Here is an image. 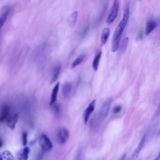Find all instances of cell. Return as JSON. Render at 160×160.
I'll return each mask as SVG.
<instances>
[{"instance_id":"1","label":"cell","mask_w":160,"mask_h":160,"mask_svg":"<svg viewBox=\"0 0 160 160\" xmlns=\"http://www.w3.org/2000/svg\"><path fill=\"white\" fill-rule=\"evenodd\" d=\"M129 14H130L129 8L128 5H126L124 9L122 18L120 21V22H119L114 32V36H113V39L112 42V47H111V50L112 52H116L119 48L121 38L124 32V30L128 22Z\"/></svg>"},{"instance_id":"2","label":"cell","mask_w":160,"mask_h":160,"mask_svg":"<svg viewBox=\"0 0 160 160\" xmlns=\"http://www.w3.org/2000/svg\"><path fill=\"white\" fill-rule=\"evenodd\" d=\"M119 9V0H114L111 11L106 18V23L107 24H112L115 19H116Z\"/></svg>"},{"instance_id":"3","label":"cell","mask_w":160,"mask_h":160,"mask_svg":"<svg viewBox=\"0 0 160 160\" xmlns=\"http://www.w3.org/2000/svg\"><path fill=\"white\" fill-rule=\"evenodd\" d=\"M38 141L42 151L44 152H48L52 148V144L51 140L45 134H41L39 136Z\"/></svg>"},{"instance_id":"4","label":"cell","mask_w":160,"mask_h":160,"mask_svg":"<svg viewBox=\"0 0 160 160\" xmlns=\"http://www.w3.org/2000/svg\"><path fill=\"white\" fill-rule=\"evenodd\" d=\"M112 101V98H109L103 102L99 111V116L101 119H104L107 117L109 113V111Z\"/></svg>"},{"instance_id":"5","label":"cell","mask_w":160,"mask_h":160,"mask_svg":"<svg viewBox=\"0 0 160 160\" xmlns=\"http://www.w3.org/2000/svg\"><path fill=\"white\" fill-rule=\"evenodd\" d=\"M95 102H96V99H94L89 104L88 106L86 109H85L84 114H83V118H84V124H86L87 122H88V120L89 119V117L91 114V113L94 111V108H95Z\"/></svg>"},{"instance_id":"6","label":"cell","mask_w":160,"mask_h":160,"mask_svg":"<svg viewBox=\"0 0 160 160\" xmlns=\"http://www.w3.org/2000/svg\"><path fill=\"white\" fill-rule=\"evenodd\" d=\"M69 137V132L68 129L65 128L60 129L58 133V141L61 144H64L68 140Z\"/></svg>"},{"instance_id":"7","label":"cell","mask_w":160,"mask_h":160,"mask_svg":"<svg viewBox=\"0 0 160 160\" xmlns=\"http://www.w3.org/2000/svg\"><path fill=\"white\" fill-rule=\"evenodd\" d=\"M145 140H146V134H144L142 137V138L140 140V141H139L138 145L137 146L136 148L133 151V152L131 155V160H135L138 157L140 152L141 151L142 149L144 147V143H145Z\"/></svg>"},{"instance_id":"8","label":"cell","mask_w":160,"mask_h":160,"mask_svg":"<svg viewBox=\"0 0 160 160\" xmlns=\"http://www.w3.org/2000/svg\"><path fill=\"white\" fill-rule=\"evenodd\" d=\"M19 116L17 114H14L12 115L8 116V118L6 119V124L7 126L11 129L14 130L16 127V124L18 122Z\"/></svg>"},{"instance_id":"9","label":"cell","mask_w":160,"mask_h":160,"mask_svg":"<svg viewBox=\"0 0 160 160\" xmlns=\"http://www.w3.org/2000/svg\"><path fill=\"white\" fill-rule=\"evenodd\" d=\"M156 26H157V24L154 20L153 19L148 20L146 24L145 31H144L145 34L147 36L149 35L156 28Z\"/></svg>"},{"instance_id":"10","label":"cell","mask_w":160,"mask_h":160,"mask_svg":"<svg viewBox=\"0 0 160 160\" xmlns=\"http://www.w3.org/2000/svg\"><path fill=\"white\" fill-rule=\"evenodd\" d=\"M72 89V86L70 82H66L62 86V94L63 97L67 98L69 96Z\"/></svg>"},{"instance_id":"11","label":"cell","mask_w":160,"mask_h":160,"mask_svg":"<svg viewBox=\"0 0 160 160\" xmlns=\"http://www.w3.org/2000/svg\"><path fill=\"white\" fill-rule=\"evenodd\" d=\"M59 88V82H58L52 90V92H51V99H50V105H52V104L56 102Z\"/></svg>"},{"instance_id":"12","label":"cell","mask_w":160,"mask_h":160,"mask_svg":"<svg viewBox=\"0 0 160 160\" xmlns=\"http://www.w3.org/2000/svg\"><path fill=\"white\" fill-rule=\"evenodd\" d=\"M110 35V30L109 28H105L102 32L101 36V46H104L107 42V41Z\"/></svg>"},{"instance_id":"13","label":"cell","mask_w":160,"mask_h":160,"mask_svg":"<svg viewBox=\"0 0 160 160\" xmlns=\"http://www.w3.org/2000/svg\"><path fill=\"white\" fill-rule=\"evenodd\" d=\"M101 56H102V52L101 51L98 52L92 61V67L94 71H96L98 69V66H99V62H100V60L101 58Z\"/></svg>"},{"instance_id":"14","label":"cell","mask_w":160,"mask_h":160,"mask_svg":"<svg viewBox=\"0 0 160 160\" xmlns=\"http://www.w3.org/2000/svg\"><path fill=\"white\" fill-rule=\"evenodd\" d=\"M60 71H61V65L58 64L54 67L52 69V76H51V82H54L57 80V79L59 77Z\"/></svg>"},{"instance_id":"15","label":"cell","mask_w":160,"mask_h":160,"mask_svg":"<svg viewBox=\"0 0 160 160\" xmlns=\"http://www.w3.org/2000/svg\"><path fill=\"white\" fill-rule=\"evenodd\" d=\"M9 108L8 106L6 105L4 106L0 114V122H2L4 121H5L8 117V114H9Z\"/></svg>"},{"instance_id":"16","label":"cell","mask_w":160,"mask_h":160,"mask_svg":"<svg viewBox=\"0 0 160 160\" xmlns=\"http://www.w3.org/2000/svg\"><path fill=\"white\" fill-rule=\"evenodd\" d=\"M29 152H30L29 148L25 146L24 148L22 149V152L19 154L18 157V160H28Z\"/></svg>"},{"instance_id":"17","label":"cell","mask_w":160,"mask_h":160,"mask_svg":"<svg viewBox=\"0 0 160 160\" xmlns=\"http://www.w3.org/2000/svg\"><path fill=\"white\" fill-rule=\"evenodd\" d=\"M78 12L77 11H74L69 17L68 19V23L69 25V26L72 27L74 26V24L76 22L77 18H78Z\"/></svg>"},{"instance_id":"18","label":"cell","mask_w":160,"mask_h":160,"mask_svg":"<svg viewBox=\"0 0 160 160\" xmlns=\"http://www.w3.org/2000/svg\"><path fill=\"white\" fill-rule=\"evenodd\" d=\"M86 56L84 54H81L80 55L79 57H78L72 63H71V68H74L76 66H78V65H79L81 62H83V61L85 59Z\"/></svg>"},{"instance_id":"19","label":"cell","mask_w":160,"mask_h":160,"mask_svg":"<svg viewBox=\"0 0 160 160\" xmlns=\"http://www.w3.org/2000/svg\"><path fill=\"white\" fill-rule=\"evenodd\" d=\"M9 9H7L6 10L1 16H0V29L3 26V25L4 24L7 18H8V14H9Z\"/></svg>"},{"instance_id":"20","label":"cell","mask_w":160,"mask_h":160,"mask_svg":"<svg viewBox=\"0 0 160 160\" xmlns=\"http://www.w3.org/2000/svg\"><path fill=\"white\" fill-rule=\"evenodd\" d=\"M2 156L5 160H14V158L12 153L8 150H5L2 152Z\"/></svg>"},{"instance_id":"21","label":"cell","mask_w":160,"mask_h":160,"mask_svg":"<svg viewBox=\"0 0 160 160\" xmlns=\"http://www.w3.org/2000/svg\"><path fill=\"white\" fill-rule=\"evenodd\" d=\"M128 42H129V38L128 37L124 38L122 40L121 42L120 43L119 48V49H120L121 52H124L126 50V48L128 46Z\"/></svg>"},{"instance_id":"22","label":"cell","mask_w":160,"mask_h":160,"mask_svg":"<svg viewBox=\"0 0 160 160\" xmlns=\"http://www.w3.org/2000/svg\"><path fill=\"white\" fill-rule=\"evenodd\" d=\"M52 111L54 112V114L56 115V116H58L59 114V105L58 104H56V103H54L52 104Z\"/></svg>"},{"instance_id":"23","label":"cell","mask_w":160,"mask_h":160,"mask_svg":"<svg viewBox=\"0 0 160 160\" xmlns=\"http://www.w3.org/2000/svg\"><path fill=\"white\" fill-rule=\"evenodd\" d=\"M22 145L25 146L27 144V142H28V133L25 131L22 132Z\"/></svg>"},{"instance_id":"24","label":"cell","mask_w":160,"mask_h":160,"mask_svg":"<svg viewBox=\"0 0 160 160\" xmlns=\"http://www.w3.org/2000/svg\"><path fill=\"white\" fill-rule=\"evenodd\" d=\"M121 110V106L120 105H118L116 106H115L113 109H112V113L114 114H117L118 112H119Z\"/></svg>"},{"instance_id":"25","label":"cell","mask_w":160,"mask_h":160,"mask_svg":"<svg viewBox=\"0 0 160 160\" xmlns=\"http://www.w3.org/2000/svg\"><path fill=\"white\" fill-rule=\"evenodd\" d=\"M154 160H160V152H159V154H158V156L155 158V159Z\"/></svg>"},{"instance_id":"26","label":"cell","mask_w":160,"mask_h":160,"mask_svg":"<svg viewBox=\"0 0 160 160\" xmlns=\"http://www.w3.org/2000/svg\"><path fill=\"white\" fill-rule=\"evenodd\" d=\"M2 146V141L0 139V148H1Z\"/></svg>"},{"instance_id":"27","label":"cell","mask_w":160,"mask_h":160,"mask_svg":"<svg viewBox=\"0 0 160 160\" xmlns=\"http://www.w3.org/2000/svg\"><path fill=\"white\" fill-rule=\"evenodd\" d=\"M160 114V106H159V107L158 108V114Z\"/></svg>"},{"instance_id":"28","label":"cell","mask_w":160,"mask_h":160,"mask_svg":"<svg viewBox=\"0 0 160 160\" xmlns=\"http://www.w3.org/2000/svg\"><path fill=\"white\" fill-rule=\"evenodd\" d=\"M4 159H3V158H2V155H0V160H3Z\"/></svg>"},{"instance_id":"29","label":"cell","mask_w":160,"mask_h":160,"mask_svg":"<svg viewBox=\"0 0 160 160\" xmlns=\"http://www.w3.org/2000/svg\"><path fill=\"white\" fill-rule=\"evenodd\" d=\"M158 135H160V129H159V131H158Z\"/></svg>"},{"instance_id":"30","label":"cell","mask_w":160,"mask_h":160,"mask_svg":"<svg viewBox=\"0 0 160 160\" xmlns=\"http://www.w3.org/2000/svg\"><path fill=\"white\" fill-rule=\"evenodd\" d=\"M0 33H1V29H0Z\"/></svg>"},{"instance_id":"31","label":"cell","mask_w":160,"mask_h":160,"mask_svg":"<svg viewBox=\"0 0 160 160\" xmlns=\"http://www.w3.org/2000/svg\"><path fill=\"white\" fill-rule=\"evenodd\" d=\"M139 1H140V0H139Z\"/></svg>"}]
</instances>
